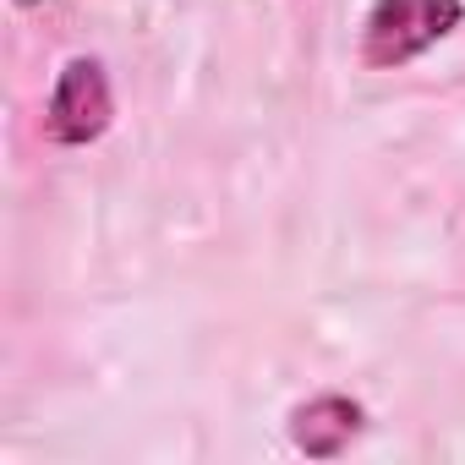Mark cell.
<instances>
[{
  "label": "cell",
  "mask_w": 465,
  "mask_h": 465,
  "mask_svg": "<svg viewBox=\"0 0 465 465\" xmlns=\"http://www.w3.org/2000/svg\"><path fill=\"white\" fill-rule=\"evenodd\" d=\"M465 23V0H372L361 23V66L400 72Z\"/></svg>",
  "instance_id": "6da1fadb"
},
{
  "label": "cell",
  "mask_w": 465,
  "mask_h": 465,
  "mask_svg": "<svg viewBox=\"0 0 465 465\" xmlns=\"http://www.w3.org/2000/svg\"><path fill=\"white\" fill-rule=\"evenodd\" d=\"M110 121H115V94L104 66L94 55H72L55 72L50 104H45V137L55 148H88L110 132Z\"/></svg>",
  "instance_id": "7a4b0ae2"
},
{
  "label": "cell",
  "mask_w": 465,
  "mask_h": 465,
  "mask_svg": "<svg viewBox=\"0 0 465 465\" xmlns=\"http://www.w3.org/2000/svg\"><path fill=\"white\" fill-rule=\"evenodd\" d=\"M367 427V411L361 400L329 389V394H312L291 411V443L307 454V460H340Z\"/></svg>",
  "instance_id": "3957f363"
}]
</instances>
